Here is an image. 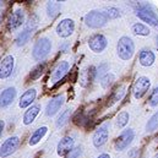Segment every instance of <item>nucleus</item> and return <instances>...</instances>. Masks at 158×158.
Returning a JSON list of instances; mask_svg holds the SVG:
<instances>
[{
	"mask_svg": "<svg viewBox=\"0 0 158 158\" xmlns=\"http://www.w3.org/2000/svg\"><path fill=\"white\" fill-rule=\"evenodd\" d=\"M135 137V132L131 129H125L121 131V134L118 136V139L115 140V148L117 151H124L126 150L134 141Z\"/></svg>",
	"mask_w": 158,
	"mask_h": 158,
	"instance_id": "obj_5",
	"label": "nucleus"
},
{
	"mask_svg": "<svg viewBox=\"0 0 158 158\" xmlns=\"http://www.w3.org/2000/svg\"><path fill=\"white\" fill-rule=\"evenodd\" d=\"M16 98V88L15 87H7L0 93V108H6Z\"/></svg>",
	"mask_w": 158,
	"mask_h": 158,
	"instance_id": "obj_15",
	"label": "nucleus"
},
{
	"mask_svg": "<svg viewBox=\"0 0 158 158\" xmlns=\"http://www.w3.org/2000/svg\"><path fill=\"white\" fill-rule=\"evenodd\" d=\"M131 30H132V32H134L136 36H148V35L151 33L150 28H148L146 25L141 23V22H137V23L132 25Z\"/></svg>",
	"mask_w": 158,
	"mask_h": 158,
	"instance_id": "obj_25",
	"label": "nucleus"
},
{
	"mask_svg": "<svg viewBox=\"0 0 158 158\" xmlns=\"http://www.w3.org/2000/svg\"><path fill=\"white\" fill-rule=\"evenodd\" d=\"M69 69H70V65H69L68 61H60L55 66V69L53 70V73H52V81L56 83L60 80H63L64 76L66 75V73L69 71Z\"/></svg>",
	"mask_w": 158,
	"mask_h": 158,
	"instance_id": "obj_16",
	"label": "nucleus"
},
{
	"mask_svg": "<svg viewBox=\"0 0 158 158\" xmlns=\"http://www.w3.org/2000/svg\"><path fill=\"white\" fill-rule=\"evenodd\" d=\"M155 158H158V155H156V156H155Z\"/></svg>",
	"mask_w": 158,
	"mask_h": 158,
	"instance_id": "obj_39",
	"label": "nucleus"
},
{
	"mask_svg": "<svg viewBox=\"0 0 158 158\" xmlns=\"http://www.w3.org/2000/svg\"><path fill=\"white\" fill-rule=\"evenodd\" d=\"M129 119H130V115L127 112H121L119 113V115L117 117V125L119 127H124L126 126V124L129 123Z\"/></svg>",
	"mask_w": 158,
	"mask_h": 158,
	"instance_id": "obj_28",
	"label": "nucleus"
},
{
	"mask_svg": "<svg viewBox=\"0 0 158 158\" xmlns=\"http://www.w3.org/2000/svg\"><path fill=\"white\" fill-rule=\"evenodd\" d=\"M107 74H108V65H107V64H102V65H99V68H98L97 71H96V77L102 79V77H104Z\"/></svg>",
	"mask_w": 158,
	"mask_h": 158,
	"instance_id": "obj_33",
	"label": "nucleus"
},
{
	"mask_svg": "<svg viewBox=\"0 0 158 158\" xmlns=\"http://www.w3.org/2000/svg\"><path fill=\"white\" fill-rule=\"evenodd\" d=\"M36 97H37V91H36L35 88L27 89V91L21 96V98H20V101H19V107L22 108V109H25V108H27V107H31V104L35 102Z\"/></svg>",
	"mask_w": 158,
	"mask_h": 158,
	"instance_id": "obj_18",
	"label": "nucleus"
},
{
	"mask_svg": "<svg viewBox=\"0 0 158 158\" xmlns=\"http://www.w3.org/2000/svg\"><path fill=\"white\" fill-rule=\"evenodd\" d=\"M61 5L59 1H48L47 4V14L50 19H55L60 12Z\"/></svg>",
	"mask_w": 158,
	"mask_h": 158,
	"instance_id": "obj_24",
	"label": "nucleus"
},
{
	"mask_svg": "<svg viewBox=\"0 0 158 158\" xmlns=\"http://www.w3.org/2000/svg\"><path fill=\"white\" fill-rule=\"evenodd\" d=\"M108 45V40L103 35H93L88 40V47L93 53H102Z\"/></svg>",
	"mask_w": 158,
	"mask_h": 158,
	"instance_id": "obj_9",
	"label": "nucleus"
},
{
	"mask_svg": "<svg viewBox=\"0 0 158 158\" xmlns=\"http://www.w3.org/2000/svg\"><path fill=\"white\" fill-rule=\"evenodd\" d=\"M70 115H71V110H70V109L64 110V112L59 115V118H58V120H56L55 125H56L58 127H63V126H65V125L69 123V120H70Z\"/></svg>",
	"mask_w": 158,
	"mask_h": 158,
	"instance_id": "obj_26",
	"label": "nucleus"
},
{
	"mask_svg": "<svg viewBox=\"0 0 158 158\" xmlns=\"http://www.w3.org/2000/svg\"><path fill=\"white\" fill-rule=\"evenodd\" d=\"M148 104L151 107H157L158 106V86L152 91V93L148 98Z\"/></svg>",
	"mask_w": 158,
	"mask_h": 158,
	"instance_id": "obj_32",
	"label": "nucleus"
},
{
	"mask_svg": "<svg viewBox=\"0 0 158 158\" xmlns=\"http://www.w3.org/2000/svg\"><path fill=\"white\" fill-rule=\"evenodd\" d=\"M75 31V22L71 19H64L56 26V35L61 38L70 37Z\"/></svg>",
	"mask_w": 158,
	"mask_h": 158,
	"instance_id": "obj_8",
	"label": "nucleus"
},
{
	"mask_svg": "<svg viewBox=\"0 0 158 158\" xmlns=\"http://www.w3.org/2000/svg\"><path fill=\"white\" fill-rule=\"evenodd\" d=\"M108 137H109V130H108V125L104 124L102 126H99L93 136H92V142H93V146L94 147H102L107 141H108Z\"/></svg>",
	"mask_w": 158,
	"mask_h": 158,
	"instance_id": "obj_11",
	"label": "nucleus"
},
{
	"mask_svg": "<svg viewBox=\"0 0 158 158\" xmlns=\"http://www.w3.org/2000/svg\"><path fill=\"white\" fill-rule=\"evenodd\" d=\"M4 127H5V123L2 120H0V137L2 135V131H4Z\"/></svg>",
	"mask_w": 158,
	"mask_h": 158,
	"instance_id": "obj_35",
	"label": "nucleus"
},
{
	"mask_svg": "<svg viewBox=\"0 0 158 158\" xmlns=\"http://www.w3.org/2000/svg\"><path fill=\"white\" fill-rule=\"evenodd\" d=\"M117 52L121 60H130L135 53V44L132 40L126 36L121 37L117 45Z\"/></svg>",
	"mask_w": 158,
	"mask_h": 158,
	"instance_id": "obj_3",
	"label": "nucleus"
},
{
	"mask_svg": "<svg viewBox=\"0 0 158 158\" xmlns=\"http://www.w3.org/2000/svg\"><path fill=\"white\" fill-rule=\"evenodd\" d=\"M1 20H2V14L0 12V22H1Z\"/></svg>",
	"mask_w": 158,
	"mask_h": 158,
	"instance_id": "obj_38",
	"label": "nucleus"
},
{
	"mask_svg": "<svg viewBox=\"0 0 158 158\" xmlns=\"http://www.w3.org/2000/svg\"><path fill=\"white\" fill-rule=\"evenodd\" d=\"M104 14H106V16L108 17V20H109V19L114 20V19H118L119 16H120V11H119V9H117V7H113V6L107 7Z\"/></svg>",
	"mask_w": 158,
	"mask_h": 158,
	"instance_id": "obj_30",
	"label": "nucleus"
},
{
	"mask_svg": "<svg viewBox=\"0 0 158 158\" xmlns=\"http://www.w3.org/2000/svg\"><path fill=\"white\" fill-rule=\"evenodd\" d=\"M155 60H156V55H155V53H153L152 50H150V49H142V50L140 52L139 61H140V64H141L142 66L148 68V66L153 65Z\"/></svg>",
	"mask_w": 158,
	"mask_h": 158,
	"instance_id": "obj_19",
	"label": "nucleus"
},
{
	"mask_svg": "<svg viewBox=\"0 0 158 158\" xmlns=\"http://www.w3.org/2000/svg\"><path fill=\"white\" fill-rule=\"evenodd\" d=\"M107 22H108V17L102 11L93 10L85 15V23L89 28H101L106 26Z\"/></svg>",
	"mask_w": 158,
	"mask_h": 158,
	"instance_id": "obj_2",
	"label": "nucleus"
},
{
	"mask_svg": "<svg viewBox=\"0 0 158 158\" xmlns=\"http://www.w3.org/2000/svg\"><path fill=\"white\" fill-rule=\"evenodd\" d=\"M81 153H82V148H81V146H76V147H74L73 151L69 153L68 158H79L80 156H81Z\"/></svg>",
	"mask_w": 158,
	"mask_h": 158,
	"instance_id": "obj_34",
	"label": "nucleus"
},
{
	"mask_svg": "<svg viewBox=\"0 0 158 158\" xmlns=\"http://www.w3.org/2000/svg\"><path fill=\"white\" fill-rule=\"evenodd\" d=\"M50 50H52V42H50V40L47 38V37H42L33 45L32 56H33V59L36 61H42L49 55Z\"/></svg>",
	"mask_w": 158,
	"mask_h": 158,
	"instance_id": "obj_1",
	"label": "nucleus"
},
{
	"mask_svg": "<svg viewBox=\"0 0 158 158\" xmlns=\"http://www.w3.org/2000/svg\"><path fill=\"white\" fill-rule=\"evenodd\" d=\"M40 106H31L23 114V124L25 125H30L35 121V119L37 118V115L40 114Z\"/></svg>",
	"mask_w": 158,
	"mask_h": 158,
	"instance_id": "obj_20",
	"label": "nucleus"
},
{
	"mask_svg": "<svg viewBox=\"0 0 158 158\" xmlns=\"http://www.w3.org/2000/svg\"><path fill=\"white\" fill-rule=\"evenodd\" d=\"M94 70H96V69L91 66V68L86 69V70L82 73V75H81V77H80L81 86H82V87H87L88 83H91L92 80L96 77V71H94Z\"/></svg>",
	"mask_w": 158,
	"mask_h": 158,
	"instance_id": "obj_22",
	"label": "nucleus"
},
{
	"mask_svg": "<svg viewBox=\"0 0 158 158\" xmlns=\"http://www.w3.org/2000/svg\"><path fill=\"white\" fill-rule=\"evenodd\" d=\"M14 65H15L14 56L6 55L0 63V79L5 80L10 77L12 74V70H14Z\"/></svg>",
	"mask_w": 158,
	"mask_h": 158,
	"instance_id": "obj_13",
	"label": "nucleus"
},
{
	"mask_svg": "<svg viewBox=\"0 0 158 158\" xmlns=\"http://www.w3.org/2000/svg\"><path fill=\"white\" fill-rule=\"evenodd\" d=\"M48 131V127L47 126H40L37 130L33 131V134L31 135L30 140H28V145L30 146H36L38 142H40V140L44 137V135L47 134Z\"/></svg>",
	"mask_w": 158,
	"mask_h": 158,
	"instance_id": "obj_21",
	"label": "nucleus"
},
{
	"mask_svg": "<svg viewBox=\"0 0 158 158\" xmlns=\"http://www.w3.org/2000/svg\"><path fill=\"white\" fill-rule=\"evenodd\" d=\"M19 146H20V139L17 136H11V137L6 139L0 147V157L6 158L11 156L12 153L16 152Z\"/></svg>",
	"mask_w": 158,
	"mask_h": 158,
	"instance_id": "obj_4",
	"label": "nucleus"
},
{
	"mask_svg": "<svg viewBox=\"0 0 158 158\" xmlns=\"http://www.w3.org/2000/svg\"><path fill=\"white\" fill-rule=\"evenodd\" d=\"M115 80V76L112 74V73H108L104 77L101 79V85L103 88H109V86L113 83V81Z\"/></svg>",
	"mask_w": 158,
	"mask_h": 158,
	"instance_id": "obj_29",
	"label": "nucleus"
},
{
	"mask_svg": "<svg viewBox=\"0 0 158 158\" xmlns=\"http://www.w3.org/2000/svg\"><path fill=\"white\" fill-rule=\"evenodd\" d=\"M136 15L143 22H147L151 26L158 27V16L156 15V12H153L148 7H141V9H139L136 11Z\"/></svg>",
	"mask_w": 158,
	"mask_h": 158,
	"instance_id": "obj_12",
	"label": "nucleus"
},
{
	"mask_svg": "<svg viewBox=\"0 0 158 158\" xmlns=\"http://www.w3.org/2000/svg\"><path fill=\"white\" fill-rule=\"evenodd\" d=\"M23 22H25V11L22 9H17L10 15L7 20V30L10 32H14L17 28H20L23 25Z\"/></svg>",
	"mask_w": 158,
	"mask_h": 158,
	"instance_id": "obj_7",
	"label": "nucleus"
},
{
	"mask_svg": "<svg viewBox=\"0 0 158 158\" xmlns=\"http://www.w3.org/2000/svg\"><path fill=\"white\" fill-rule=\"evenodd\" d=\"M150 87H151V81H150L148 77H146V76L139 77V79L136 80V82L134 85V88H132L134 97L136 99L142 98L146 94V92L150 89Z\"/></svg>",
	"mask_w": 158,
	"mask_h": 158,
	"instance_id": "obj_6",
	"label": "nucleus"
},
{
	"mask_svg": "<svg viewBox=\"0 0 158 158\" xmlns=\"http://www.w3.org/2000/svg\"><path fill=\"white\" fill-rule=\"evenodd\" d=\"M44 68H45V65L44 64H40V65H37L35 69H33V71H31V74H30V77L32 80H37L40 77V75L43 74V71H44Z\"/></svg>",
	"mask_w": 158,
	"mask_h": 158,
	"instance_id": "obj_31",
	"label": "nucleus"
},
{
	"mask_svg": "<svg viewBox=\"0 0 158 158\" xmlns=\"http://www.w3.org/2000/svg\"><path fill=\"white\" fill-rule=\"evenodd\" d=\"M97 158H110V156L108 153H102V155H99Z\"/></svg>",
	"mask_w": 158,
	"mask_h": 158,
	"instance_id": "obj_36",
	"label": "nucleus"
},
{
	"mask_svg": "<svg viewBox=\"0 0 158 158\" xmlns=\"http://www.w3.org/2000/svg\"><path fill=\"white\" fill-rule=\"evenodd\" d=\"M156 47H157V49H158V36L156 37Z\"/></svg>",
	"mask_w": 158,
	"mask_h": 158,
	"instance_id": "obj_37",
	"label": "nucleus"
},
{
	"mask_svg": "<svg viewBox=\"0 0 158 158\" xmlns=\"http://www.w3.org/2000/svg\"><path fill=\"white\" fill-rule=\"evenodd\" d=\"M157 129H158V112H156L150 118V120L147 121V124H146V131L147 132H153Z\"/></svg>",
	"mask_w": 158,
	"mask_h": 158,
	"instance_id": "obj_27",
	"label": "nucleus"
},
{
	"mask_svg": "<svg viewBox=\"0 0 158 158\" xmlns=\"http://www.w3.org/2000/svg\"><path fill=\"white\" fill-rule=\"evenodd\" d=\"M74 146H75V140L70 136H65L59 141L56 147V153L59 156H65L66 153H70L73 151Z\"/></svg>",
	"mask_w": 158,
	"mask_h": 158,
	"instance_id": "obj_14",
	"label": "nucleus"
},
{
	"mask_svg": "<svg viewBox=\"0 0 158 158\" xmlns=\"http://www.w3.org/2000/svg\"><path fill=\"white\" fill-rule=\"evenodd\" d=\"M64 101H65V96L64 94H59V96L53 97L48 102V104L45 107V115L47 117H54L60 110V108L63 107Z\"/></svg>",
	"mask_w": 158,
	"mask_h": 158,
	"instance_id": "obj_10",
	"label": "nucleus"
},
{
	"mask_svg": "<svg viewBox=\"0 0 158 158\" xmlns=\"http://www.w3.org/2000/svg\"><path fill=\"white\" fill-rule=\"evenodd\" d=\"M35 30H36V25H35V23L31 25V21H30V23L26 26V28H25L22 32H20V35L17 36V38H16V44H17L19 47H22V45L27 44V42L31 40V37H32Z\"/></svg>",
	"mask_w": 158,
	"mask_h": 158,
	"instance_id": "obj_17",
	"label": "nucleus"
},
{
	"mask_svg": "<svg viewBox=\"0 0 158 158\" xmlns=\"http://www.w3.org/2000/svg\"><path fill=\"white\" fill-rule=\"evenodd\" d=\"M125 94H126V86H125V85L119 86L118 88L113 92L112 97L108 99V101H109V102H108V106H113L114 103H117V102H119V101H121V99L124 98Z\"/></svg>",
	"mask_w": 158,
	"mask_h": 158,
	"instance_id": "obj_23",
	"label": "nucleus"
}]
</instances>
